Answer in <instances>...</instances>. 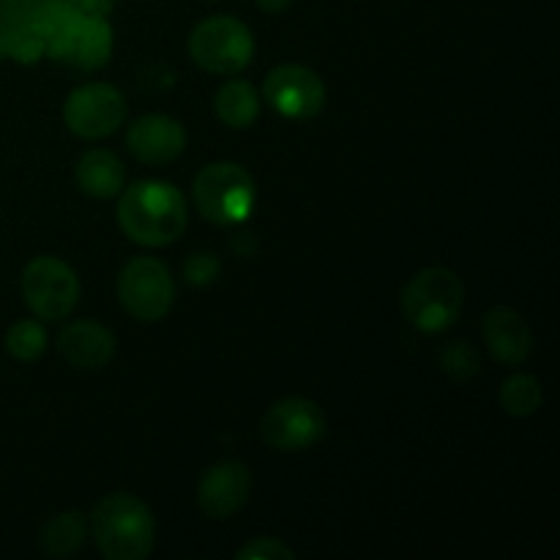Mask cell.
I'll list each match as a JSON object with an SVG mask.
<instances>
[{"instance_id": "obj_1", "label": "cell", "mask_w": 560, "mask_h": 560, "mask_svg": "<svg viewBox=\"0 0 560 560\" xmlns=\"http://www.w3.org/2000/svg\"><path fill=\"white\" fill-rule=\"evenodd\" d=\"M27 25L42 36L47 58L80 71H96L113 55V27L98 16L77 14L63 0H47Z\"/></svg>"}, {"instance_id": "obj_2", "label": "cell", "mask_w": 560, "mask_h": 560, "mask_svg": "<svg viewBox=\"0 0 560 560\" xmlns=\"http://www.w3.org/2000/svg\"><path fill=\"white\" fill-rule=\"evenodd\" d=\"M118 224L129 241L159 249L184 235L189 224V206L173 184L140 180L120 195Z\"/></svg>"}, {"instance_id": "obj_3", "label": "cell", "mask_w": 560, "mask_h": 560, "mask_svg": "<svg viewBox=\"0 0 560 560\" xmlns=\"http://www.w3.org/2000/svg\"><path fill=\"white\" fill-rule=\"evenodd\" d=\"M91 536L107 560H142L153 550L156 523L140 498L113 492L93 509Z\"/></svg>"}, {"instance_id": "obj_4", "label": "cell", "mask_w": 560, "mask_h": 560, "mask_svg": "<svg viewBox=\"0 0 560 560\" xmlns=\"http://www.w3.org/2000/svg\"><path fill=\"white\" fill-rule=\"evenodd\" d=\"M195 208L219 228H235L255 211L257 189L252 175L235 162H213L197 173L191 186Z\"/></svg>"}, {"instance_id": "obj_5", "label": "cell", "mask_w": 560, "mask_h": 560, "mask_svg": "<svg viewBox=\"0 0 560 560\" xmlns=\"http://www.w3.org/2000/svg\"><path fill=\"white\" fill-rule=\"evenodd\" d=\"M465 304V288L448 268H424L402 290L405 320L424 334H441L457 323Z\"/></svg>"}, {"instance_id": "obj_6", "label": "cell", "mask_w": 560, "mask_h": 560, "mask_svg": "<svg viewBox=\"0 0 560 560\" xmlns=\"http://www.w3.org/2000/svg\"><path fill=\"white\" fill-rule=\"evenodd\" d=\"M189 55L208 74L233 77L252 63L255 38L235 16H208L191 31Z\"/></svg>"}, {"instance_id": "obj_7", "label": "cell", "mask_w": 560, "mask_h": 560, "mask_svg": "<svg viewBox=\"0 0 560 560\" xmlns=\"http://www.w3.org/2000/svg\"><path fill=\"white\" fill-rule=\"evenodd\" d=\"M20 288L27 310L38 320H66L80 301V279L74 268L49 255L27 262Z\"/></svg>"}, {"instance_id": "obj_8", "label": "cell", "mask_w": 560, "mask_h": 560, "mask_svg": "<svg viewBox=\"0 0 560 560\" xmlns=\"http://www.w3.org/2000/svg\"><path fill=\"white\" fill-rule=\"evenodd\" d=\"M118 301L135 320L156 323L173 310L175 282L156 257H135L118 277Z\"/></svg>"}, {"instance_id": "obj_9", "label": "cell", "mask_w": 560, "mask_h": 560, "mask_svg": "<svg viewBox=\"0 0 560 560\" xmlns=\"http://www.w3.org/2000/svg\"><path fill=\"white\" fill-rule=\"evenodd\" d=\"M126 120L124 93L107 82L74 88L63 104V124L80 140H102L115 135Z\"/></svg>"}, {"instance_id": "obj_10", "label": "cell", "mask_w": 560, "mask_h": 560, "mask_svg": "<svg viewBox=\"0 0 560 560\" xmlns=\"http://www.w3.org/2000/svg\"><path fill=\"white\" fill-rule=\"evenodd\" d=\"M326 435V416L320 405L304 397H290L273 405L260 421V438L273 452H304Z\"/></svg>"}, {"instance_id": "obj_11", "label": "cell", "mask_w": 560, "mask_h": 560, "mask_svg": "<svg viewBox=\"0 0 560 560\" xmlns=\"http://www.w3.org/2000/svg\"><path fill=\"white\" fill-rule=\"evenodd\" d=\"M262 98L273 113L290 120H310L326 107V85L320 74L299 63H284L268 71L262 82Z\"/></svg>"}, {"instance_id": "obj_12", "label": "cell", "mask_w": 560, "mask_h": 560, "mask_svg": "<svg viewBox=\"0 0 560 560\" xmlns=\"http://www.w3.org/2000/svg\"><path fill=\"white\" fill-rule=\"evenodd\" d=\"M252 492V474L244 463H219L206 470L197 487V503L211 520H228L246 506Z\"/></svg>"}, {"instance_id": "obj_13", "label": "cell", "mask_w": 560, "mask_h": 560, "mask_svg": "<svg viewBox=\"0 0 560 560\" xmlns=\"http://www.w3.org/2000/svg\"><path fill=\"white\" fill-rule=\"evenodd\" d=\"M126 148L142 164H167L184 153L186 131L170 115H142L126 129Z\"/></svg>"}, {"instance_id": "obj_14", "label": "cell", "mask_w": 560, "mask_h": 560, "mask_svg": "<svg viewBox=\"0 0 560 560\" xmlns=\"http://www.w3.org/2000/svg\"><path fill=\"white\" fill-rule=\"evenodd\" d=\"M481 337L492 359L503 366H517L528 361L534 350V334L525 317L509 306H495L481 317Z\"/></svg>"}, {"instance_id": "obj_15", "label": "cell", "mask_w": 560, "mask_h": 560, "mask_svg": "<svg viewBox=\"0 0 560 560\" xmlns=\"http://www.w3.org/2000/svg\"><path fill=\"white\" fill-rule=\"evenodd\" d=\"M58 353L74 370H102L115 355V337L107 326L93 320H77L60 331Z\"/></svg>"}, {"instance_id": "obj_16", "label": "cell", "mask_w": 560, "mask_h": 560, "mask_svg": "<svg viewBox=\"0 0 560 560\" xmlns=\"http://www.w3.org/2000/svg\"><path fill=\"white\" fill-rule=\"evenodd\" d=\"M74 180L80 191H85L93 200H109L124 191L126 170L120 159L107 148H93V151L82 153L77 162Z\"/></svg>"}, {"instance_id": "obj_17", "label": "cell", "mask_w": 560, "mask_h": 560, "mask_svg": "<svg viewBox=\"0 0 560 560\" xmlns=\"http://www.w3.org/2000/svg\"><path fill=\"white\" fill-rule=\"evenodd\" d=\"M219 120L230 129H249L260 115V93L249 80H228L217 93Z\"/></svg>"}, {"instance_id": "obj_18", "label": "cell", "mask_w": 560, "mask_h": 560, "mask_svg": "<svg viewBox=\"0 0 560 560\" xmlns=\"http://www.w3.org/2000/svg\"><path fill=\"white\" fill-rule=\"evenodd\" d=\"M88 536L85 517L80 512H63L55 514L44 523L42 534H38V545H42L44 556L49 558H71L82 550Z\"/></svg>"}, {"instance_id": "obj_19", "label": "cell", "mask_w": 560, "mask_h": 560, "mask_svg": "<svg viewBox=\"0 0 560 560\" xmlns=\"http://www.w3.org/2000/svg\"><path fill=\"white\" fill-rule=\"evenodd\" d=\"M541 383L534 375H514L501 386V405L514 419H528L541 408Z\"/></svg>"}, {"instance_id": "obj_20", "label": "cell", "mask_w": 560, "mask_h": 560, "mask_svg": "<svg viewBox=\"0 0 560 560\" xmlns=\"http://www.w3.org/2000/svg\"><path fill=\"white\" fill-rule=\"evenodd\" d=\"M5 350L11 359L31 364L47 350V331L38 320H16L5 331Z\"/></svg>"}, {"instance_id": "obj_21", "label": "cell", "mask_w": 560, "mask_h": 560, "mask_svg": "<svg viewBox=\"0 0 560 560\" xmlns=\"http://www.w3.org/2000/svg\"><path fill=\"white\" fill-rule=\"evenodd\" d=\"M0 49H3V58L16 60V63L22 66L38 63V60L47 55L42 36H38L31 25L3 33V36H0Z\"/></svg>"}, {"instance_id": "obj_22", "label": "cell", "mask_w": 560, "mask_h": 560, "mask_svg": "<svg viewBox=\"0 0 560 560\" xmlns=\"http://www.w3.org/2000/svg\"><path fill=\"white\" fill-rule=\"evenodd\" d=\"M441 366L448 377L463 383L470 381L474 375H479L481 361L479 353H476L465 339H454V342H448L446 348L441 350Z\"/></svg>"}, {"instance_id": "obj_23", "label": "cell", "mask_w": 560, "mask_h": 560, "mask_svg": "<svg viewBox=\"0 0 560 560\" xmlns=\"http://www.w3.org/2000/svg\"><path fill=\"white\" fill-rule=\"evenodd\" d=\"M238 560H293L295 552L290 550L284 541L271 539V536H260V539H252L249 545L241 547Z\"/></svg>"}, {"instance_id": "obj_24", "label": "cell", "mask_w": 560, "mask_h": 560, "mask_svg": "<svg viewBox=\"0 0 560 560\" xmlns=\"http://www.w3.org/2000/svg\"><path fill=\"white\" fill-rule=\"evenodd\" d=\"M219 271H222V266H219L217 257L208 255V252H197V255H191L184 266L186 282L195 284V288H206V284H211L213 279L219 277Z\"/></svg>"}, {"instance_id": "obj_25", "label": "cell", "mask_w": 560, "mask_h": 560, "mask_svg": "<svg viewBox=\"0 0 560 560\" xmlns=\"http://www.w3.org/2000/svg\"><path fill=\"white\" fill-rule=\"evenodd\" d=\"M66 5L77 11V14H85V16H98V20H107L113 14L115 3L113 0H63Z\"/></svg>"}, {"instance_id": "obj_26", "label": "cell", "mask_w": 560, "mask_h": 560, "mask_svg": "<svg viewBox=\"0 0 560 560\" xmlns=\"http://www.w3.org/2000/svg\"><path fill=\"white\" fill-rule=\"evenodd\" d=\"M255 3H257V9L266 11V14H279V11L288 9L293 0H255Z\"/></svg>"}, {"instance_id": "obj_27", "label": "cell", "mask_w": 560, "mask_h": 560, "mask_svg": "<svg viewBox=\"0 0 560 560\" xmlns=\"http://www.w3.org/2000/svg\"><path fill=\"white\" fill-rule=\"evenodd\" d=\"M0 58H3V49H0Z\"/></svg>"}]
</instances>
